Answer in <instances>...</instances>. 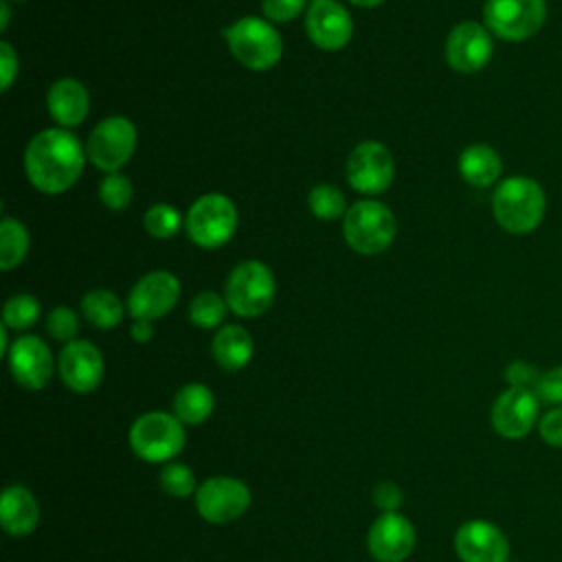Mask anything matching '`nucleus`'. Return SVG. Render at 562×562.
<instances>
[{
  "label": "nucleus",
  "mask_w": 562,
  "mask_h": 562,
  "mask_svg": "<svg viewBox=\"0 0 562 562\" xmlns=\"http://www.w3.org/2000/svg\"><path fill=\"white\" fill-rule=\"evenodd\" d=\"M86 147L66 127H48L35 134L24 151L29 182L48 195L68 191L86 165Z\"/></svg>",
  "instance_id": "obj_1"
},
{
  "label": "nucleus",
  "mask_w": 562,
  "mask_h": 562,
  "mask_svg": "<svg viewBox=\"0 0 562 562\" xmlns=\"http://www.w3.org/2000/svg\"><path fill=\"white\" fill-rule=\"evenodd\" d=\"M547 211V195L538 180L529 176H509L501 180L492 195V215L496 224L512 235H527L540 226Z\"/></svg>",
  "instance_id": "obj_2"
},
{
  "label": "nucleus",
  "mask_w": 562,
  "mask_h": 562,
  "mask_svg": "<svg viewBox=\"0 0 562 562\" xmlns=\"http://www.w3.org/2000/svg\"><path fill=\"white\" fill-rule=\"evenodd\" d=\"M127 441L140 461L165 465L182 452L187 443V430L173 413L147 411L132 422Z\"/></svg>",
  "instance_id": "obj_3"
},
{
  "label": "nucleus",
  "mask_w": 562,
  "mask_h": 562,
  "mask_svg": "<svg viewBox=\"0 0 562 562\" xmlns=\"http://www.w3.org/2000/svg\"><path fill=\"white\" fill-rule=\"evenodd\" d=\"M231 55L250 70H270L283 55L281 33L263 18L246 15L224 31Z\"/></svg>",
  "instance_id": "obj_4"
},
{
  "label": "nucleus",
  "mask_w": 562,
  "mask_h": 562,
  "mask_svg": "<svg viewBox=\"0 0 562 562\" xmlns=\"http://www.w3.org/2000/svg\"><path fill=\"white\" fill-rule=\"evenodd\" d=\"M342 235L347 246L358 255H380L395 237L393 211L378 200H360L347 209Z\"/></svg>",
  "instance_id": "obj_5"
},
{
  "label": "nucleus",
  "mask_w": 562,
  "mask_h": 562,
  "mask_svg": "<svg viewBox=\"0 0 562 562\" xmlns=\"http://www.w3.org/2000/svg\"><path fill=\"white\" fill-rule=\"evenodd\" d=\"M277 283L272 270L257 259L241 261L226 279L224 299L228 310L241 318H257L266 314L274 301Z\"/></svg>",
  "instance_id": "obj_6"
},
{
  "label": "nucleus",
  "mask_w": 562,
  "mask_h": 562,
  "mask_svg": "<svg viewBox=\"0 0 562 562\" xmlns=\"http://www.w3.org/2000/svg\"><path fill=\"white\" fill-rule=\"evenodd\" d=\"M184 228L195 246L220 248L237 231V209L224 193H204L187 211Z\"/></svg>",
  "instance_id": "obj_7"
},
{
  "label": "nucleus",
  "mask_w": 562,
  "mask_h": 562,
  "mask_svg": "<svg viewBox=\"0 0 562 562\" xmlns=\"http://www.w3.org/2000/svg\"><path fill=\"white\" fill-rule=\"evenodd\" d=\"M193 501L202 520L211 525H228L248 512L252 494L241 479L217 474L198 485Z\"/></svg>",
  "instance_id": "obj_8"
},
{
  "label": "nucleus",
  "mask_w": 562,
  "mask_h": 562,
  "mask_svg": "<svg viewBox=\"0 0 562 562\" xmlns=\"http://www.w3.org/2000/svg\"><path fill=\"white\" fill-rule=\"evenodd\" d=\"M483 20L492 35L505 42H525L547 22L544 0H487Z\"/></svg>",
  "instance_id": "obj_9"
},
{
  "label": "nucleus",
  "mask_w": 562,
  "mask_h": 562,
  "mask_svg": "<svg viewBox=\"0 0 562 562\" xmlns=\"http://www.w3.org/2000/svg\"><path fill=\"white\" fill-rule=\"evenodd\" d=\"M136 125L125 116H108L94 125V130L88 136L86 154L88 160L105 171H119L134 154L136 149Z\"/></svg>",
  "instance_id": "obj_10"
},
{
  "label": "nucleus",
  "mask_w": 562,
  "mask_h": 562,
  "mask_svg": "<svg viewBox=\"0 0 562 562\" xmlns=\"http://www.w3.org/2000/svg\"><path fill=\"white\" fill-rule=\"evenodd\" d=\"M540 404L533 391L507 386L490 408V424L498 437L518 441L538 426Z\"/></svg>",
  "instance_id": "obj_11"
},
{
  "label": "nucleus",
  "mask_w": 562,
  "mask_h": 562,
  "mask_svg": "<svg viewBox=\"0 0 562 562\" xmlns=\"http://www.w3.org/2000/svg\"><path fill=\"white\" fill-rule=\"evenodd\" d=\"M345 176L358 193L378 195L386 191L395 176V162L389 147L380 140H362L351 149Z\"/></svg>",
  "instance_id": "obj_12"
},
{
  "label": "nucleus",
  "mask_w": 562,
  "mask_h": 562,
  "mask_svg": "<svg viewBox=\"0 0 562 562\" xmlns=\"http://www.w3.org/2000/svg\"><path fill=\"white\" fill-rule=\"evenodd\" d=\"M492 55V33L479 22H459L446 37V61L457 72H479L490 64Z\"/></svg>",
  "instance_id": "obj_13"
},
{
  "label": "nucleus",
  "mask_w": 562,
  "mask_h": 562,
  "mask_svg": "<svg viewBox=\"0 0 562 562\" xmlns=\"http://www.w3.org/2000/svg\"><path fill=\"white\" fill-rule=\"evenodd\" d=\"M454 553L461 562H509V542L498 525L472 518L454 531Z\"/></svg>",
  "instance_id": "obj_14"
},
{
  "label": "nucleus",
  "mask_w": 562,
  "mask_h": 562,
  "mask_svg": "<svg viewBox=\"0 0 562 562\" xmlns=\"http://www.w3.org/2000/svg\"><path fill=\"white\" fill-rule=\"evenodd\" d=\"M11 378L26 391H42L48 386L55 360L50 347L37 336H20L11 342L7 353Z\"/></svg>",
  "instance_id": "obj_15"
},
{
  "label": "nucleus",
  "mask_w": 562,
  "mask_h": 562,
  "mask_svg": "<svg viewBox=\"0 0 562 562\" xmlns=\"http://www.w3.org/2000/svg\"><path fill=\"white\" fill-rule=\"evenodd\" d=\"M180 299V281L167 270H154L140 277L127 296L132 318L156 321L169 314Z\"/></svg>",
  "instance_id": "obj_16"
},
{
  "label": "nucleus",
  "mask_w": 562,
  "mask_h": 562,
  "mask_svg": "<svg viewBox=\"0 0 562 562\" xmlns=\"http://www.w3.org/2000/svg\"><path fill=\"white\" fill-rule=\"evenodd\" d=\"M415 527L400 512L380 514L367 531V549L375 562H404L415 549Z\"/></svg>",
  "instance_id": "obj_17"
},
{
  "label": "nucleus",
  "mask_w": 562,
  "mask_h": 562,
  "mask_svg": "<svg viewBox=\"0 0 562 562\" xmlns=\"http://www.w3.org/2000/svg\"><path fill=\"white\" fill-rule=\"evenodd\" d=\"M57 373L66 389L72 393H92L103 375L105 362L97 345L90 340H72L66 342L57 358Z\"/></svg>",
  "instance_id": "obj_18"
},
{
  "label": "nucleus",
  "mask_w": 562,
  "mask_h": 562,
  "mask_svg": "<svg viewBox=\"0 0 562 562\" xmlns=\"http://www.w3.org/2000/svg\"><path fill=\"white\" fill-rule=\"evenodd\" d=\"M305 31L314 46L323 50H340L353 35V20L336 0H312L305 15Z\"/></svg>",
  "instance_id": "obj_19"
},
{
  "label": "nucleus",
  "mask_w": 562,
  "mask_h": 562,
  "mask_svg": "<svg viewBox=\"0 0 562 562\" xmlns=\"http://www.w3.org/2000/svg\"><path fill=\"white\" fill-rule=\"evenodd\" d=\"M0 525L9 536H29L40 525V503L35 494L20 485H7L0 496Z\"/></svg>",
  "instance_id": "obj_20"
},
{
  "label": "nucleus",
  "mask_w": 562,
  "mask_h": 562,
  "mask_svg": "<svg viewBox=\"0 0 562 562\" xmlns=\"http://www.w3.org/2000/svg\"><path fill=\"white\" fill-rule=\"evenodd\" d=\"M46 108L48 114L61 125V127H77L86 121L90 112V94L88 88L70 77L57 79L46 94Z\"/></svg>",
  "instance_id": "obj_21"
},
{
  "label": "nucleus",
  "mask_w": 562,
  "mask_h": 562,
  "mask_svg": "<svg viewBox=\"0 0 562 562\" xmlns=\"http://www.w3.org/2000/svg\"><path fill=\"white\" fill-rule=\"evenodd\" d=\"M211 353L224 371H241L252 360L255 342L246 327L237 323H228L215 331L211 342Z\"/></svg>",
  "instance_id": "obj_22"
},
{
  "label": "nucleus",
  "mask_w": 562,
  "mask_h": 562,
  "mask_svg": "<svg viewBox=\"0 0 562 562\" xmlns=\"http://www.w3.org/2000/svg\"><path fill=\"white\" fill-rule=\"evenodd\" d=\"M503 171V160L494 147L485 143L468 145L459 156V173L461 178L476 189L492 187Z\"/></svg>",
  "instance_id": "obj_23"
},
{
  "label": "nucleus",
  "mask_w": 562,
  "mask_h": 562,
  "mask_svg": "<svg viewBox=\"0 0 562 562\" xmlns=\"http://www.w3.org/2000/svg\"><path fill=\"white\" fill-rule=\"evenodd\" d=\"M215 408V395L213 391L202 382H187L182 384L173 400H171V413L184 424V426H198L204 424Z\"/></svg>",
  "instance_id": "obj_24"
},
{
  "label": "nucleus",
  "mask_w": 562,
  "mask_h": 562,
  "mask_svg": "<svg viewBox=\"0 0 562 562\" xmlns=\"http://www.w3.org/2000/svg\"><path fill=\"white\" fill-rule=\"evenodd\" d=\"M81 314L99 329H114L123 321V301L112 290H90L81 299Z\"/></svg>",
  "instance_id": "obj_25"
},
{
  "label": "nucleus",
  "mask_w": 562,
  "mask_h": 562,
  "mask_svg": "<svg viewBox=\"0 0 562 562\" xmlns=\"http://www.w3.org/2000/svg\"><path fill=\"white\" fill-rule=\"evenodd\" d=\"M29 252V231L22 222L4 217L0 222V268L4 272L13 270L24 261Z\"/></svg>",
  "instance_id": "obj_26"
},
{
  "label": "nucleus",
  "mask_w": 562,
  "mask_h": 562,
  "mask_svg": "<svg viewBox=\"0 0 562 562\" xmlns=\"http://www.w3.org/2000/svg\"><path fill=\"white\" fill-rule=\"evenodd\" d=\"M228 312V303L217 292L204 290L195 294L189 303V321L200 329H215L224 323Z\"/></svg>",
  "instance_id": "obj_27"
},
{
  "label": "nucleus",
  "mask_w": 562,
  "mask_h": 562,
  "mask_svg": "<svg viewBox=\"0 0 562 562\" xmlns=\"http://www.w3.org/2000/svg\"><path fill=\"white\" fill-rule=\"evenodd\" d=\"M307 206H310L312 215L323 222L345 217V213H347V200H345L342 191L334 184L312 187V191L307 195Z\"/></svg>",
  "instance_id": "obj_28"
},
{
  "label": "nucleus",
  "mask_w": 562,
  "mask_h": 562,
  "mask_svg": "<svg viewBox=\"0 0 562 562\" xmlns=\"http://www.w3.org/2000/svg\"><path fill=\"white\" fill-rule=\"evenodd\" d=\"M158 483H160L162 492L173 498L193 496L198 490L195 472L187 463L176 461V459L162 465V470L158 472Z\"/></svg>",
  "instance_id": "obj_29"
},
{
  "label": "nucleus",
  "mask_w": 562,
  "mask_h": 562,
  "mask_svg": "<svg viewBox=\"0 0 562 562\" xmlns=\"http://www.w3.org/2000/svg\"><path fill=\"white\" fill-rule=\"evenodd\" d=\"M40 316V301L33 294H13L2 307V325L9 329H29Z\"/></svg>",
  "instance_id": "obj_30"
},
{
  "label": "nucleus",
  "mask_w": 562,
  "mask_h": 562,
  "mask_svg": "<svg viewBox=\"0 0 562 562\" xmlns=\"http://www.w3.org/2000/svg\"><path fill=\"white\" fill-rule=\"evenodd\" d=\"M182 215L178 209H173L171 204H165V202H158V204H151L147 211H145V217H143V224H145V231L156 237V239H169L173 237L180 226H182Z\"/></svg>",
  "instance_id": "obj_31"
},
{
  "label": "nucleus",
  "mask_w": 562,
  "mask_h": 562,
  "mask_svg": "<svg viewBox=\"0 0 562 562\" xmlns=\"http://www.w3.org/2000/svg\"><path fill=\"white\" fill-rule=\"evenodd\" d=\"M134 198V187L132 180L127 176H123L121 171H112L108 173L101 182H99V200L103 202V206H108L110 211H123L130 206Z\"/></svg>",
  "instance_id": "obj_32"
},
{
  "label": "nucleus",
  "mask_w": 562,
  "mask_h": 562,
  "mask_svg": "<svg viewBox=\"0 0 562 562\" xmlns=\"http://www.w3.org/2000/svg\"><path fill=\"white\" fill-rule=\"evenodd\" d=\"M46 331L59 342H72L79 334V318L70 307L59 305L46 316Z\"/></svg>",
  "instance_id": "obj_33"
},
{
  "label": "nucleus",
  "mask_w": 562,
  "mask_h": 562,
  "mask_svg": "<svg viewBox=\"0 0 562 562\" xmlns=\"http://www.w3.org/2000/svg\"><path fill=\"white\" fill-rule=\"evenodd\" d=\"M536 395L542 404L562 406V364L540 373V380L536 384Z\"/></svg>",
  "instance_id": "obj_34"
},
{
  "label": "nucleus",
  "mask_w": 562,
  "mask_h": 562,
  "mask_svg": "<svg viewBox=\"0 0 562 562\" xmlns=\"http://www.w3.org/2000/svg\"><path fill=\"white\" fill-rule=\"evenodd\" d=\"M505 382L514 389H529L536 393V384L540 380V371L527 362V360H514L505 367V373H503Z\"/></svg>",
  "instance_id": "obj_35"
},
{
  "label": "nucleus",
  "mask_w": 562,
  "mask_h": 562,
  "mask_svg": "<svg viewBox=\"0 0 562 562\" xmlns=\"http://www.w3.org/2000/svg\"><path fill=\"white\" fill-rule=\"evenodd\" d=\"M307 7V0H261L263 15L270 22H292Z\"/></svg>",
  "instance_id": "obj_36"
},
{
  "label": "nucleus",
  "mask_w": 562,
  "mask_h": 562,
  "mask_svg": "<svg viewBox=\"0 0 562 562\" xmlns=\"http://www.w3.org/2000/svg\"><path fill=\"white\" fill-rule=\"evenodd\" d=\"M538 435L547 446L562 450V406H551L540 417Z\"/></svg>",
  "instance_id": "obj_37"
},
{
  "label": "nucleus",
  "mask_w": 562,
  "mask_h": 562,
  "mask_svg": "<svg viewBox=\"0 0 562 562\" xmlns=\"http://www.w3.org/2000/svg\"><path fill=\"white\" fill-rule=\"evenodd\" d=\"M404 501V494H402V487L393 481H380L375 487H373V503L375 507L384 514V512H397L400 505Z\"/></svg>",
  "instance_id": "obj_38"
},
{
  "label": "nucleus",
  "mask_w": 562,
  "mask_h": 562,
  "mask_svg": "<svg viewBox=\"0 0 562 562\" xmlns=\"http://www.w3.org/2000/svg\"><path fill=\"white\" fill-rule=\"evenodd\" d=\"M18 68H20L18 53L11 48L9 42H0V88H2V92H7L13 86V81L18 77Z\"/></svg>",
  "instance_id": "obj_39"
},
{
  "label": "nucleus",
  "mask_w": 562,
  "mask_h": 562,
  "mask_svg": "<svg viewBox=\"0 0 562 562\" xmlns=\"http://www.w3.org/2000/svg\"><path fill=\"white\" fill-rule=\"evenodd\" d=\"M130 336H132V340L138 342V345L149 342V340L154 338V325H151V321L134 318V323H132V327H130Z\"/></svg>",
  "instance_id": "obj_40"
},
{
  "label": "nucleus",
  "mask_w": 562,
  "mask_h": 562,
  "mask_svg": "<svg viewBox=\"0 0 562 562\" xmlns=\"http://www.w3.org/2000/svg\"><path fill=\"white\" fill-rule=\"evenodd\" d=\"M0 13H2L0 31H7V26H9V4H7V0H2V4H0Z\"/></svg>",
  "instance_id": "obj_41"
},
{
  "label": "nucleus",
  "mask_w": 562,
  "mask_h": 562,
  "mask_svg": "<svg viewBox=\"0 0 562 562\" xmlns=\"http://www.w3.org/2000/svg\"><path fill=\"white\" fill-rule=\"evenodd\" d=\"M351 4H356V7H362V9H371V7H378V4H382L384 0H349Z\"/></svg>",
  "instance_id": "obj_42"
}]
</instances>
